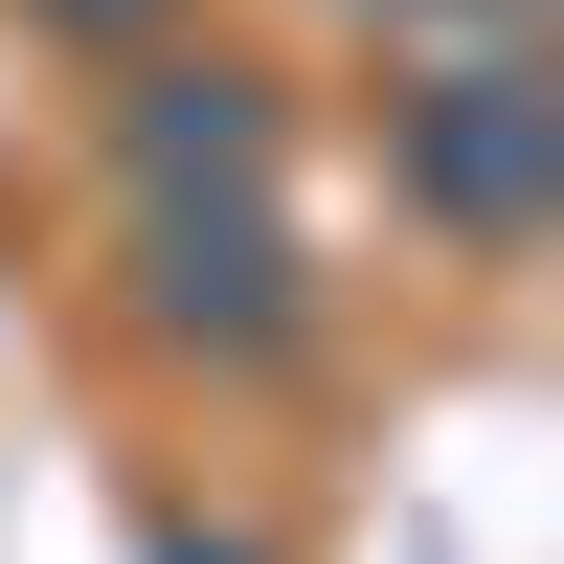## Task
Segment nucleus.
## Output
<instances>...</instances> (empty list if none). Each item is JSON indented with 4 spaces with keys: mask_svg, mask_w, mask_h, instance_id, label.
<instances>
[{
    "mask_svg": "<svg viewBox=\"0 0 564 564\" xmlns=\"http://www.w3.org/2000/svg\"><path fill=\"white\" fill-rule=\"evenodd\" d=\"M294 159V90L226 68V45H135L113 90V204H204V181H271Z\"/></svg>",
    "mask_w": 564,
    "mask_h": 564,
    "instance_id": "nucleus-3",
    "label": "nucleus"
},
{
    "mask_svg": "<svg viewBox=\"0 0 564 564\" xmlns=\"http://www.w3.org/2000/svg\"><path fill=\"white\" fill-rule=\"evenodd\" d=\"M135 339H159V361H226V384H271V361L316 339V271H294V226H271V181L135 204Z\"/></svg>",
    "mask_w": 564,
    "mask_h": 564,
    "instance_id": "nucleus-1",
    "label": "nucleus"
},
{
    "mask_svg": "<svg viewBox=\"0 0 564 564\" xmlns=\"http://www.w3.org/2000/svg\"><path fill=\"white\" fill-rule=\"evenodd\" d=\"M159 564H249V542H159Z\"/></svg>",
    "mask_w": 564,
    "mask_h": 564,
    "instance_id": "nucleus-5",
    "label": "nucleus"
},
{
    "mask_svg": "<svg viewBox=\"0 0 564 564\" xmlns=\"http://www.w3.org/2000/svg\"><path fill=\"white\" fill-rule=\"evenodd\" d=\"M23 23H45V45H135L159 0H23Z\"/></svg>",
    "mask_w": 564,
    "mask_h": 564,
    "instance_id": "nucleus-4",
    "label": "nucleus"
},
{
    "mask_svg": "<svg viewBox=\"0 0 564 564\" xmlns=\"http://www.w3.org/2000/svg\"><path fill=\"white\" fill-rule=\"evenodd\" d=\"M384 181L452 226V249H542V226H564V90H542V68H430V90H384Z\"/></svg>",
    "mask_w": 564,
    "mask_h": 564,
    "instance_id": "nucleus-2",
    "label": "nucleus"
}]
</instances>
